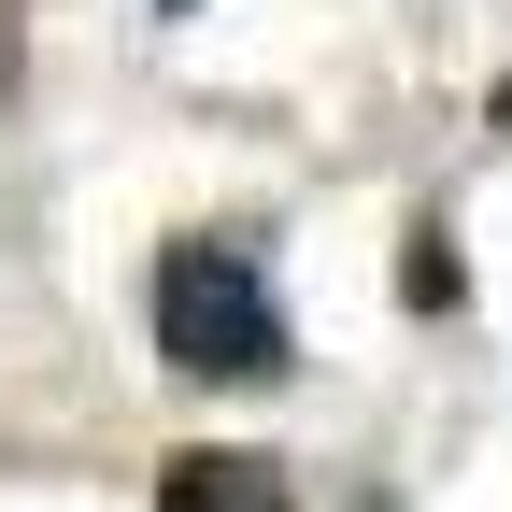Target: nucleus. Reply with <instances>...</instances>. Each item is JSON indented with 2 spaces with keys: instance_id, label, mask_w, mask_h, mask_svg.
Returning a JSON list of instances; mask_svg holds the SVG:
<instances>
[{
  "instance_id": "obj_1",
  "label": "nucleus",
  "mask_w": 512,
  "mask_h": 512,
  "mask_svg": "<svg viewBox=\"0 0 512 512\" xmlns=\"http://www.w3.org/2000/svg\"><path fill=\"white\" fill-rule=\"evenodd\" d=\"M143 313H157V356L214 370V384L285 370V313H271V285H256V256H242V242H171V256H157V285H143Z\"/></svg>"
},
{
  "instance_id": "obj_2",
  "label": "nucleus",
  "mask_w": 512,
  "mask_h": 512,
  "mask_svg": "<svg viewBox=\"0 0 512 512\" xmlns=\"http://www.w3.org/2000/svg\"><path fill=\"white\" fill-rule=\"evenodd\" d=\"M157 512H285V484H271V456H171Z\"/></svg>"
}]
</instances>
